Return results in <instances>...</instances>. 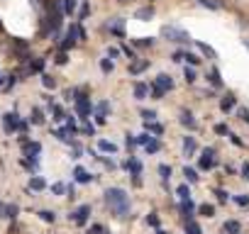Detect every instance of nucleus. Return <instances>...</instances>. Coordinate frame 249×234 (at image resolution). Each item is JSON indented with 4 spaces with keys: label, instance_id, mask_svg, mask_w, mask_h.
Masks as SVG:
<instances>
[{
    "label": "nucleus",
    "instance_id": "nucleus-1",
    "mask_svg": "<svg viewBox=\"0 0 249 234\" xmlns=\"http://www.w3.org/2000/svg\"><path fill=\"white\" fill-rule=\"evenodd\" d=\"M105 205L110 207V212L115 217H127L130 212V195L122 188H107L105 190Z\"/></svg>",
    "mask_w": 249,
    "mask_h": 234
},
{
    "label": "nucleus",
    "instance_id": "nucleus-2",
    "mask_svg": "<svg viewBox=\"0 0 249 234\" xmlns=\"http://www.w3.org/2000/svg\"><path fill=\"white\" fill-rule=\"evenodd\" d=\"M3 127H5V134H13V132L25 134V132H27V122L20 120L18 112H8V115H3Z\"/></svg>",
    "mask_w": 249,
    "mask_h": 234
},
{
    "label": "nucleus",
    "instance_id": "nucleus-3",
    "mask_svg": "<svg viewBox=\"0 0 249 234\" xmlns=\"http://www.w3.org/2000/svg\"><path fill=\"white\" fill-rule=\"evenodd\" d=\"M161 37H166L169 42H176V44H188L191 42V34L188 32H183L178 27H171V25L161 27Z\"/></svg>",
    "mask_w": 249,
    "mask_h": 234
},
{
    "label": "nucleus",
    "instance_id": "nucleus-4",
    "mask_svg": "<svg viewBox=\"0 0 249 234\" xmlns=\"http://www.w3.org/2000/svg\"><path fill=\"white\" fill-rule=\"evenodd\" d=\"M198 166H200L203 171L215 168V149H213V147H205V149H203V154H200V159H198Z\"/></svg>",
    "mask_w": 249,
    "mask_h": 234
},
{
    "label": "nucleus",
    "instance_id": "nucleus-5",
    "mask_svg": "<svg viewBox=\"0 0 249 234\" xmlns=\"http://www.w3.org/2000/svg\"><path fill=\"white\" fill-rule=\"evenodd\" d=\"M178 122H181L186 130H191V132H196V130H198V120L193 117V112H191V110H181V115H178Z\"/></svg>",
    "mask_w": 249,
    "mask_h": 234
},
{
    "label": "nucleus",
    "instance_id": "nucleus-6",
    "mask_svg": "<svg viewBox=\"0 0 249 234\" xmlns=\"http://www.w3.org/2000/svg\"><path fill=\"white\" fill-rule=\"evenodd\" d=\"M88 215H90V205H81V207H76L69 217H71L76 224H86V222H88Z\"/></svg>",
    "mask_w": 249,
    "mask_h": 234
},
{
    "label": "nucleus",
    "instance_id": "nucleus-7",
    "mask_svg": "<svg viewBox=\"0 0 249 234\" xmlns=\"http://www.w3.org/2000/svg\"><path fill=\"white\" fill-rule=\"evenodd\" d=\"M152 17H154V8H152V5L137 8V13H135V20H140V22H149Z\"/></svg>",
    "mask_w": 249,
    "mask_h": 234
},
{
    "label": "nucleus",
    "instance_id": "nucleus-8",
    "mask_svg": "<svg viewBox=\"0 0 249 234\" xmlns=\"http://www.w3.org/2000/svg\"><path fill=\"white\" fill-rule=\"evenodd\" d=\"M198 151V142H196V137H183V156L188 159V156H193Z\"/></svg>",
    "mask_w": 249,
    "mask_h": 234
},
{
    "label": "nucleus",
    "instance_id": "nucleus-9",
    "mask_svg": "<svg viewBox=\"0 0 249 234\" xmlns=\"http://www.w3.org/2000/svg\"><path fill=\"white\" fill-rule=\"evenodd\" d=\"M154 83H157V85H159V88H164V90H166V93H169V90H174V78H171V76H169V73H159V76H157V81H154Z\"/></svg>",
    "mask_w": 249,
    "mask_h": 234
},
{
    "label": "nucleus",
    "instance_id": "nucleus-10",
    "mask_svg": "<svg viewBox=\"0 0 249 234\" xmlns=\"http://www.w3.org/2000/svg\"><path fill=\"white\" fill-rule=\"evenodd\" d=\"M122 166L127 171H132V176H142V161L140 159H130V161H124Z\"/></svg>",
    "mask_w": 249,
    "mask_h": 234
},
{
    "label": "nucleus",
    "instance_id": "nucleus-11",
    "mask_svg": "<svg viewBox=\"0 0 249 234\" xmlns=\"http://www.w3.org/2000/svg\"><path fill=\"white\" fill-rule=\"evenodd\" d=\"M147 68H149V61H147V59H142V61H132V64H130V73H132V76H140V73L147 71Z\"/></svg>",
    "mask_w": 249,
    "mask_h": 234
},
{
    "label": "nucleus",
    "instance_id": "nucleus-12",
    "mask_svg": "<svg viewBox=\"0 0 249 234\" xmlns=\"http://www.w3.org/2000/svg\"><path fill=\"white\" fill-rule=\"evenodd\" d=\"M135 98H137V100H147V98H149V85L142 83V81L135 83Z\"/></svg>",
    "mask_w": 249,
    "mask_h": 234
},
{
    "label": "nucleus",
    "instance_id": "nucleus-13",
    "mask_svg": "<svg viewBox=\"0 0 249 234\" xmlns=\"http://www.w3.org/2000/svg\"><path fill=\"white\" fill-rule=\"evenodd\" d=\"M234 105H237V98H234L232 93H227V95H225V98L220 100V110H222V112H230V110H232Z\"/></svg>",
    "mask_w": 249,
    "mask_h": 234
},
{
    "label": "nucleus",
    "instance_id": "nucleus-14",
    "mask_svg": "<svg viewBox=\"0 0 249 234\" xmlns=\"http://www.w3.org/2000/svg\"><path fill=\"white\" fill-rule=\"evenodd\" d=\"M30 122H32V125H37V127H42V125H44V112H42L39 107H32V112H30Z\"/></svg>",
    "mask_w": 249,
    "mask_h": 234
},
{
    "label": "nucleus",
    "instance_id": "nucleus-15",
    "mask_svg": "<svg viewBox=\"0 0 249 234\" xmlns=\"http://www.w3.org/2000/svg\"><path fill=\"white\" fill-rule=\"evenodd\" d=\"M107 30H110L112 34H117V37H124V22H122V20H112V22L107 25Z\"/></svg>",
    "mask_w": 249,
    "mask_h": 234
},
{
    "label": "nucleus",
    "instance_id": "nucleus-16",
    "mask_svg": "<svg viewBox=\"0 0 249 234\" xmlns=\"http://www.w3.org/2000/svg\"><path fill=\"white\" fill-rule=\"evenodd\" d=\"M73 176H76V181H78V183H90V178H93V176H90V173H88L83 166H76Z\"/></svg>",
    "mask_w": 249,
    "mask_h": 234
},
{
    "label": "nucleus",
    "instance_id": "nucleus-17",
    "mask_svg": "<svg viewBox=\"0 0 249 234\" xmlns=\"http://www.w3.org/2000/svg\"><path fill=\"white\" fill-rule=\"evenodd\" d=\"M208 81H210V85H213V88H222V76H220V71H217V68H213V71L208 73Z\"/></svg>",
    "mask_w": 249,
    "mask_h": 234
},
{
    "label": "nucleus",
    "instance_id": "nucleus-18",
    "mask_svg": "<svg viewBox=\"0 0 249 234\" xmlns=\"http://www.w3.org/2000/svg\"><path fill=\"white\" fill-rule=\"evenodd\" d=\"M222 229H225V232H227V234H239V229H242V224H239V222H237V219H227V222H225V227H222Z\"/></svg>",
    "mask_w": 249,
    "mask_h": 234
},
{
    "label": "nucleus",
    "instance_id": "nucleus-19",
    "mask_svg": "<svg viewBox=\"0 0 249 234\" xmlns=\"http://www.w3.org/2000/svg\"><path fill=\"white\" fill-rule=\"evenodd\" d=\"M98 149L105 151V154H115V151H117V147H115L112 142H107V139H100V142H98Z\"/></svg>",
    "mask_w": 249,
    "mask_h": 234
},
{
    "label": "nucleus",
    "instance_id": "nucleus-20",
    "mask_svg": "<svg viewBox=\"0 0 249 234\" xmlns=\"http://www.w3.org/2000/svg\"><path fill=\"white\" fill-rule=\"evenodd\" d=\"M44 188H47L44 178H42V176H32V181H30V190H44Z\"/></svg>",
    "mask_w": 249,
    "mask_h": 234
},
{
    "label": "nucleus",
    "instance_id": "nucleus-21",
    "mask_svg": "<svg viewBox=\"0 0 249 234\" xmlns=\"http://www.w3.org/2000/svg\"><path fill=\"white\" fill-rule=\"evenodd\" d=\"M193 210H196V205L191 202V198H188V200H181V212L186 215V219H191V215H193Z\"/></svg>",
    "mask_w": 249,
    "mask_h": 234
},
{
    "label": "nucleus",
    "instance_id": "nucleus-22",
    "mask_svg": "<svg viewBox=\"0 0 249 234\" xmlns=\"http://www.w3.org/2000/svg\"><path fill=\"white\" fill-rule=\"evenodd\" d=\"M196 44H198V49H200L208 59H217V54H215V49H213V47H208L205 42H196Z\"/></svg>",
    "mask_w": 249,
    "mask_h": 234
},
{
    "label": "nucleus",
    "instance_id": "nucleus-23",
    "mask_svg": "<svg viewBox=\"0 0 249 234\" xmlns=\"http://www.w3.org/2000/svg\"><path fill=\"white\" fill-rule=\"evenodd\" d=\"M159 149H161V142H159V139H154V137L149 139V144H144V151H147V154H157Z\"/></svg>",
    "mask_w": 249,
    "mask_h": 234
},
{
    "label": "nucleus",
    "instance_id": "nucleus-24",
    "mask_svg": "<svg viewBox=\"0 0 249 234\" xmlns=\"http://www.w3.org/2000/svg\"><path fill=\"white\" fill-rule=\"evenodd\" d=\"M183 176H186V181H188V183H198V178H200V176H198V171H196V168H191V166H186V168H183Z\"/></svg>",
    "mask_w": 249,
    "mask_h": 234
},
{
    "label": "nucleus",
    "instance_id": "nucleus-25",
    "mask_svg": "<svg viewBox=\"0 0 249 234\" xmlns=\"http://www.w3.org/2000/svg\"><path fill=\"white\" fill-rule=\"evenodd\" d=\"M186 234H203V229H200V224H198V222L186 219Z\"/></svg>",
    "mask_w": 249,
    "mask_h": 234
},
{
    "label": "nucleus",
    "instance_id": "nucleus-26",
    "mask_svg": "<svg viewBox=\"0 0 249 234\" xmlns=\"http://www.w3.org/2000/svg\"><path fill=\"white\" fill-rule=\"evenodd\" d=\"M76 8H78V0H64V13L66 15H73Z\"/></svg>",
    "mask_w": 249,
    "mask_h": 234
},
{
    "label": "nucleus",
    "instance_id": "nucleus-27",
    "mask_svg": "<svg viewBox=\"0 0 249 234\" xmlns=\"http://www.w3.org/2000/svg\"><path fill=\"white\" fill-rule=\"evenodd\" d=\"M183 76H186V83H196V81H198V73H196V68H193V66H186Z\"/></svg>",
    "mask_w": 249,
    "mask_h": 234
},
{
    "label": "nucleus",
    "instance_id": "nucleus-28",
    "mask_svg": "<svg viewBox=\"0 0 249 234\" xmlns=\"http://www.w3.org/2000/svg\"><path fill=\"white\" fill-rule=\"evenodd\" d=\"M149 93H152V98H154V100H161V98L166 95V90H164V88H159L157 83H152V88H149Z\"/></svg>",
    "mask_w": 249,
    "mask_h": 234
},
{
    "label": "nucleus",
    "instance_id": "nucleus-29",
    "mask_svg": "<svg viewBox=\"0 0 249 234\" xmlns=\"http://www.w3.org/2000/svg\"><path fill=\"white\" fill-rule=\"evenodd\" d=\"M183 61H188L191 66H198L200 64V56H196L193 51H183Z\"/></svg>",
    "mask_w": 249,
    "mask_h": 234
},
{
    "label": "nucleus",
    "instance_id": "nucleus-30",
    "mask_svg": "<svg viewBox=\"0 0 249 234\" xmlns=\"http://www.w3.org/2000/svg\"><path fill=\"white\" fill-rule=\"evenodd\" d=\"M147 132H152V134H164V127L159 125V122H147Z\"/></svg>",
    "mask_w": 249,
    "mask_h": 234
},
{
    "label": "nucleus",
    "instance_id": "nucleus-31",
    "mask_svg": "<svg viewBox=\"0 0 249 234\" xmlns=\"http://www.w3.org/2000/svg\"><path fill=\"white\" fill-rule=\"evenodd\" d=\"M42 85H44V88H52V90H54V88H56V78H54V76H47V73H44V76H42Z\"/></svg>",
    "mask_w": 249,
    "mask_h": 234
},
{
    "label": "nucleus",
    "instance_id": "nucleus-32",
    "mask_svg": "<svg viewBox=\"0 0 249 234\" xmlns=\"http://www.w3.org/2000/svg\"><path fill=\"white\" fill-rule=\"evenodd\" d=\"M198 212H200L203 217H213V215H215V207L205 202V205H200V207H198Z\"/></svg>",
    "mask_w": 249,
    "mask_h": 234
},
{
    "label": "nucleus",
    "instance_id": "nucleus-33",
    "mask_svg": "<svg viewBox=\"0 0 249 234\" xmlns=\"http://www.w3.org/2000/svg\"><path fill=\"white\" fill-rule=\"evenodd\" d=\"M140 115H142L144 122H154V120H157V112H154V110H142Z\"/></svg>",
    "mask_w": 249,
    "mask_h": 234
},
{
    "label": "nucleus",
    "instance_id": "nucleus-34",
    "mask_svg": "<svg viewBox=\"0 0 249 234\" xmlns=\"http://www.w3.org/2000/svg\"><path fill=\"white\" fill-rule=\"evenodd\" d=\"M100 68H103V73H110V71L115 68L112 59H110V56H107V59H103V61H100Z\"/></svg>",
    "mask_w": 249,
    "mask_h": 234
},
{
    "label": "nucleus",
    "instance_id": "nucleus-35",
    "mask_svg": "<svg viewBox=\"0 0 249 234\" xmlns=\"http://www.w3.org/2000/svg\"><path fill=\"white\" fill-rule=\"evenodd\" d=\"M176 195H178L181 200H188V198H191V190H188V185H178V188H176Z\"/></svg>",
    "mask_w": 249,
    "mask_h": 234
},
{
    "label": "nucleus",
    "instance_id": "nucleus-36",
    "mask_svg": "<svg viewBox=\"0 0 249 234\" xmlns=\"http://www.w3.org/2000/svg\"><path fill=\"white\" fill-rule=\"evenodd\" d=\"M159 176H161L164 181H169V178H171V166H166V164H161V166H159Z\"/></svg>",
    "mask_w": 249,
    "mask_h": 234
},
{
    "label": "nucleus",
    "instance_id": "nucleus-37",
    "mask_svg": "<svg viewBox=\"0 0 249 234\" xmlns=\"http://www.w3.org/2000/svg\"><path fill=\"white\" fill-rule=\"evenodd\" d=\"M52 115H54V120H56V122L64 120V110H61L59 105H52Z\"/></svg>",
    "mask_w": 249,
    "mask_h": 234
},
{
    "label": "nucleus",
    "instance_id": "nucleus-38",
    "mask_svg": "<svg viewBox=\"0 0 249 234\" xmlns=\"http://www.w3.org/2000/svg\"><path fill=\"white\" fill-rule=\"evenodd\" d=\"M154 39L152 37H142V39H135V47H152Z\"/></svg>",
    "mask_w": 249,
    "mask_h": 234
},
{
    "label": "nucleus",
    "instance_id": "nucleus-39",
    "mask_svg": "<svg viewBox=\"0 0 249 234\" xmlns=\"http://www.w3.org/2000/svg\"><path fill=\"white\" fill-rule=\"evenodd\" d=\"M39 217H42L44 222H54V219H56V215H54L52 210H42V212H39Z\"/></svg>",
    "mask_w": 249,
    "mask_h": 234
},
{
    "label": "nucleus",
    "instance_id": "nucleus-40",
    "mask_svg": "<svg viewBox=\"0 0 249 234\" xmlns=\"http://www.w3.org/2000/svg\"><path fill=\"white\" fill-rule=\"evenodd\" d=\"M149 139H152V134H149V132H142V134L137 137V144L144 147V144H149Z\"/></svg>",
    "mask_w": 249,
    "mask_h": 234
},
{
    "label": "nucleus",
    "instance_id": "nucleus-41",
    "mask_svg": "<svg viewBox=\"0 0 249 234\" xmlns=\"http://www.w3.org/2000/svg\"><path fill=\"white\" fill-rule=\"evenodd\" d=\"M64 190H66V185H64V183H54V185H52V193H54V195H61Z\"/></svg>",
    "mask_w": 249,
    "mask_h": 234
},
{
    "label": "nucleus",
    "instance_id": "nucleus-42",
    "mask_svg": "<svg viewBox=\"0 0 249 234\" xmlns=\"http://www.w3.org/2000/svg\"><path fill=\"white\" fill-rule=\"evenodd\" d=\"M215 134H230V130H227V125H215Z\"/></svg>",
    "mask_w": 249,
    "mask_h": 234
},
{
    "label": "nucleus",
    "instance_id": "nucleus-43",
    "mask_svg": "<svg viewBox=\"0 0 249 234\" xmlns=\"http://www.w3.org/2000/svg\"><path fill=\"white\" fill-rule=\"evenodd\" d=\"M234 202H237V205H242V207H247V205H249V198H247V195H237V198H234Z\"/></svg>",
    "mask_w": 249,
    "mask_h": 234
},
{
    "label": "nucleus",
    "instance_id": "nucleus-44",
    "mask_svg": "<svg viewBox=\"0 0 249 234\" xmlns=\"http://www.w3.org/2000/svg\"><path fill=\"white\" fill-rule=\"evenodd\" d=\"M147 224H152V227H159V217H157V212H152V215L147 217Z\"/></svg>",
    "mask_w": 249,
    "mask_h": 234
},
{
    "label": "nucleus",
    "instance_id": "nucleus-45",
    "mask_svg": "<svg viewBox=\"0 0 249 234\" xmlns=\"http://www.w3.org/2000/svg\"><path fill=\"white\" fill-rule=\"evenodd\" d=\"M215 195H217V200H220V202H227V193H225L222 188H217V190H215Z\"/></svg>",
    "mask_w": 249,
    "mask_h": 234
},
{
    "label": "nucleus",
    "instance_id": "nucleus-46",
    "mask_svg": "<svg viewBox=\"0 0 249 234\" xmlns=\"http://www.w3.org/2000/svg\"><path fill=\"white\" fill-rule=\"evenodd\" d=\"M200 5H205L208 10H217V3H210V0H198Z\"/></svg>",
    "mask_w": 249,
    "mask_h": 234
},
{
    "label": "nucleus",
    "instance_id": "nucleus-47",
    "mask_svg": "<svg viewBox=\"0 0 249 234\" xmlns=\"http://www.w3.org/2000/svg\"><path fill=\"white\" fill-rule=\"evenodd\" d=\"M66 61H69V56H66V51H59V56H56V64H61V66H64Z\"/></svg>",
    "mask_w": 249,
    "mask_h": 234
},
{
    "label": "nucleus",
    "instance_id": "nucleus-48",
    "mask_svg": "<svg viewBox=\"0 0 249 234\" xmlns=\"http://www.w3.org/2000/svg\"><path fill=\"white\" fill-rule=\"evenodd\" d=\"M90 234H105L103 224H93V227H90Z\"/></svg>",
    "mask_w": 249,
    "mask_h": 234
},
{
    "label": "nucleus",
    "instance_id": "nucleus-49",
    "mask_svg": "<svg viewBox=\"0 0 249 234\" xmlns=\"http://www.w3.org/2000/svg\"><path fill=\"white\" fill-rule=\"evenodd\" d=\"M3 217H8V205L0 200V219H3Z\"/></svg>",
    "mask_w": 249,
    "mask_h": 234
},
{
    "label": "nucleus",
    "instance_id": "nucleus-50",
    "mask_svg": "<svg viewBox=\"0 0 249 234\" xmlns=\"http://www.w3.org/2000/svg\"><path fill=\"white\" fill-rule=\"evenodd\" d=\"M107 56H110V59H117V56H120V49L110 47V49H107Z\"/></svg>",
    "mask_w": 249,
    "mask_h": 234
},
{
    "label": "nucleus",
    "instance_id": "nucleus-51",
    "mask_svg": "<svg viewBox=\"0 0 249 234\" xmlns=\"http://www.w3.org/2000/svg\"><path fill=\"white\" fill-rule=\"evenodd\" d=\"M8 217H18V205H8Z\"/></svg>",
    "mask_w": 249,
    "mask_h": 234
},
{
    "label": "nucleus",
    "instance_id": "nucleus-52",
    "mask_svg": "<svg viewBox=\"0 0 249 234\" xmlns=\"http://www.w3.org/2000/svg\"><path fill=\"white\" fill-rule=\"evenodd\" d=\"M171 61H176V64H178V61H183V51H174Z\"/></svg>",
    "mask_w": 249,
    "mask_h": 234
},
{
    "label": "nucleus",
    "instance_id": "nucleus-53",
    "mask_svg": "<svg viewBox=\"0 0 249 234\" xmlns=\"http://www.w3.org/2000/svg\"><path fill=\"white\" fill-rule=\"evenodd\" d=\"M227 137H230V142H232V144H237V147H242V139H239L237 134H227Z\"/></svg>",
    "mask_w": 249,
    "mask_h": 234
},
{
    "label": "nucleus",
    "instance_id": "nucleus-54",
    "mask_svg": "<svg viewBox=\"0 0 249 234\" xmlns=\"http://www.w3.org/2000/svg\"><path fill=\"white\" fill-rule=\"evenodd\" d=\"M242 176L249 181V164H242Z\"/></svg>",
    "mask_w": 249,
    "mask_h": 234
},
{
    "label": "nucleus",
    "instance_id": "nucleus-55",
    "mask_svg": "<svg viewBox=\"0 0 249 234\" xmlns=\"http://www.w3.org/2000/svg\"><path fill=\"white\" fill-rule=\"evenodd\" d=\"M122 51H124V54H127V56H130V59H137V56H135V51H132V49H130V47H122Z\"/></svg>",
    "mask_w": 249,
    "mask_h": 234
},
{
    "label": "nucleus",
    "instance_id": "nucleus-56",
    "mask_svg": "<svg viewBox=\"0 0 249 234\" xmlns=\"http://www.w3.org/2000/svg\"><path fill=\"white\" fill-rule=\"evenodd\" d=\"M239 115H242V120L249 125V110H239Z\"/></svg>",
    "mask_w": 249,
    "mask_h": 234
},
{
    "label": "nucleus",
    "instance_id": "nucleus-57",
    "mask_svg": "<svg viewBox=\"0 0 249 234\" xmlns=\"http://www.w3.org/2000/svg\"><path fill=\"white\" fill-rule=\"evenodd\" d=\"M83 132H86V134H93L95 130H93V125H88V122H86V125H83Z\"/></svg>",
    "mask_w": 249,
    "mask_h": 234
},
{
    "label": "nucleus",
    "instance_id": "nucleus-58",
    "mask_svg": "<svg viewBox=\"0 0 249 234\" xmlns=\"http://www.w3.org/2000/svg\"><path fill=\"white\" fill-rule=\"evenodd\" d=\"M66 193H69V198H76V188H73V185H69Z\"/></svg>",
    "mask_w": 249,
    "mask_h": 234
},
{
    "label": "nucleus",
    "instance_id": "nucleus-59",
    "mask_svg": "<svg viewBox=\"0 0 249 234\" xmlns=\"http://www.w3.org/2000/svg\"><path fill=\"white\" fill-rule=\"evenodd\" d=\"M30 3H32V5L37 8V10H42V0H30Z\"/></svg>",
    "mask_w": 249,
    "mask_h": 234
},
{
    "label": "nucleus",
    "instance_id": "nucleus-60",
    "mask_svg": "<svg viewBox=\"0 0 249 234\" xmlns=\"http://www.w3.org/2000/svg\"><path fill=\"white\" fill-rule=\"evenodd\" d=\"M117 3H120V5H127V3H130V0H117Z\"/></svg>",
    "mask_w": 249,
    "mask_h": 234
},
{
    "label": "nucleus",
    "instance_id": "nucleus-61",
    "mask_svg": "<svg viewBox=\"0 0 249 234\" xmlns=\"http://www.w3.org/2000/svg\"><path fill=\"white\" fill-rule=\"evenodd\" d=\"M157 234H166V232H164V229H157Z\"/></svg>",
    "mask_w": 249,
    "mask_h": 234
},
{
    "label": "nucleus",
    "instance_id": "nucleus-62",
    "mask_svg": "<svg viewBox=\"0 0 249 234\" xmlns=\"http://www.w3.org/2000/svg\"><path fill=\"white\" fill-rule=\"evenodd\" d=\"M244 47H247V49H249V39H244Z\"/></svg>",
    "mask_w": 249,
    "mask_h": 234
},
{
    "label": "nucleus",
    "instance_id": "nucleus-63",
    "mask_svg": "<svg viewBox=\"0 0 249 234\" xmlns=\"http://www.w3.org/2000/svg\"><path fill=\"white\" fill-rule=\"evenodd\" d=\"M0 32H3V22H0Z\"/></svg>",
    "mask_w": 249,
    "mask_h": 234
}]
</instances>
